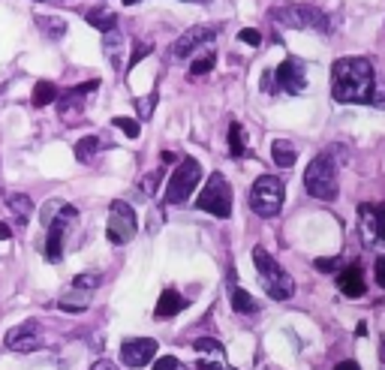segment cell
Returning <instances> with one entry per match:
<instances>
[{"instance_id":"obj_1","label":"cell","mask_w":385,"mask_h":370,"mask_svg":"<svg viewBox=\"0 0 385 370\" xmlns=\"http://www.w3.org/2000/svg\"><path fill=\"white\" fill-rule=\"evenodd\" d=\"M373 67L364 58H341L331 67V96L337 103H370Z\"/></svg>"},{"instance_id":"obj_2","label":"cell","mask_w":385,"mask_h":370,"mask_svg":"<svg viewBox=\"0 0 385 370\" xmlns=\"http://www.w3.org/2000/svg\"><path fill=\"white\" fill-rule=\"evenodd\" d=\"M253 265H256V271H259V277H262V289L274 298V301H286V298H292L295 283H292V277L283 271V265L265 247L253 250Z\"/></svg>"},{"instance_id":"obj_3","label":"cell","mask_w":385,"mask_h":370,"mask_svg":"<svg viewBox=\"0 0 385 370\" xmlns=\"http://www.w3.org/2000/svg\"><path fill=\"white\" fill-rule=\"evenodd\" d=\"M304 187L313 199L331 202L337 196V171H334V160L328 153H319L316 160H310V166L304 171Z\"/></svg>"},{"instance_id":"obj_4","label":"cell","mask_w":385,"mask_h":370,"mask_svg":"<svg viewBox=\"0 0 385 370\" xmlns=\"http://www.w3.org/2000/svg\"><path fill=\"white\" fill-rule=\"evenodd\" d=\"M196 208L205 214L220 217V220H226V217L232 214V187H229L226 175L214 171V175L208 178V184L202 187V193L196 199Z\"/></svg>"},{"instance_id":"obj_5","label":"cell","mask_w":385,"mask_h":370,"mask_svg":"<svg viewBox=\"0 0 385 370\" xmlns=\"http://www.w3.org/2000/svg\"><path fill=\"white\" fill-rule=\"evenodd\" d=\"M283 196H286V187H283V180L277 175H262L256 178V184L250 190V205L253 211L259 217H277L280 208H283Z\"/></svg>"},{"instance_id":"obj_6","label":"cell","mask_w":385,"mask_h":370,"mask_svg":"<svg viewBox=\"0 0 385 370\" xmlns=\"http://www.w3.org/2000/svg\"><path fill=\"white\" fill-rule=\"evenodd\" d=\"M274 22H280L283 27H295V31H310V27H316V31L328 33V15L322 9L310 6V3H289V6H277L271 12Z\"/></svg>"},{"instance_id":"obj_7","label":"cell","mask_w":385,"mask_h":370,"mask_svg":"<svg viewBox=\"0 0 385 370\" xmlns=\"http://www.w3.org/2000/svg\"><path fill=\"white\" fill-rule=\"evenodd\" d=\"M139 232V220H136V211L121 199H115L112 208H108V223H106V238L112 244H130Z\"/></svg>"},{"instance_id":"obj_8","label":"cell","mask_w":385,"mask_h":370,"mask_svg":"<svg viewBox=\"0 0 385 370\" xmlns=\"http://www.w3.org/2000/svg\"><path fill=\"white\" fill-rule=\"evenodd\" d=\"M202 178V162L199 160H181V166L175 169V175L169 178V187H166V205H181L187 202V199L192 196V187L199 184Z\"/></svg>"},{"instance_id":"obj_9","label":"cell","mask_w":385,"mask_h":370,"mask_svg":"<svg viewBox=\"0 0 385 370\" xmlns=\"http://www.w3.org/2000/svg\"><path fill=\"white\" fill-rule=\"evenodd\" d=\"M217 31L220 27L217 24H196V27H190V31H184L175 40V45H172V58L175 60H184V58H190L192 51L199 49V45H205V42H211L217 36Z\"/></svg>"},{"instance_id":"obj_10","label":"cell","mask_w":385,"mask_h":370,"mask_svg":"<svg viewBox=\"0 0 385 370\" xmlns=\"http://www.w3.org/2000/svg\"><path fill=\"white\" fill-rule=\"evenodd\" d=\"M274 81H277V87L289 90V94H301V90L307 87V67H304V60L286 58L277 69H274Z\"/></svg>"},{"instance_id":"obj_11","label":"cell","mask_w":385,"mask_h":370,"mask_svg":"<svg viewBox=\"0 0 385 370\" xmlns=\"http://www.w3.org/2000/svg\"><path fill=\"white\" fill-rule=\"evenodd\" d=\"M154 358H157V340H151V337H136L121 346V361L126 367H145Z\"/></svg>"},{"instance_id":"obj_12","label":"cell","mask_w":385,"mask_h":370,"mask_svg":"<svg viewBox=\"0 0 385 370\" xmlns=\"http://www.w3.org/2000/svg\"><path fill=\"white\" fill-rule=\"evenodd\" d=\"M40 343H42V337H40V325L36 322H24L6 334V346L13 352H33Z\"/></svg>"},{"instance_id":"obj_13","label":"cell","mask_w":385,"mask_h":370,"mask_svg":"<svg viewBox=\"0 0 385 370\" xmlns=\"http://www.w3.org/2000/svg\"><path fill=\"white\" fill-rule=\"evenodd\" d=\"M337 289L346 295V298H361L364 295V271L359 265H350L341 271V277H337Z\"/></svg>"},{"instance_id":"obj_14","label":"cell","mask_w":385,"mask_h":370,"mask_svg":"<svg viewBox=\"0 0 385 370\" xmlns=\"http://www.w3.org/2000/svg\"><path fill=\"white\" fill-rule=\"evenodd\" d=\"M187 307L184 301V295L178 292V289H166V292L160 295V301H157V310H154V316L157 319H172V316H178L181 310Z\"/></svg>"},{"instance_id":"obj_15","label":"cell","mask_w":385,"mask_h":370,"mask_svg":"<svg viewBox=\"0 0 385 370\" xmlns=\"http://www.w3.org/2000/svg\"><path fill=\"white\" fill-rule=\"evenodd\" d=\"M6 205H9V211H13V217H15V229H24V226L31 223V217H33V202H31V196L13 193V196L6 199Z\"/></svg>"},{"instance_id":"obj_16","label":"cell","mask_w":385,"mask_h":370,"mask_svg":"<svg viewBox=\"0 0 385 370\" xmlns=\"http://www.w3.org/2000/svg\"><path fill=\"white\" fill-rule=\"evenodd\" d=\"M359 223H361V238L368 247H373V244L379 241L377 235V220H373V205H361L359 208Z\"/></svg>"},{"instance_id":"obj_17","label":"cell","mask_w":385,"mask_h":370,"mask_svg":"<svg viewBox=\"0 0 385 370\" xmlns=\"http://www.w3.org/2000/svg\"><path fill=\"white\" fill-rule=\"evenodd\" d=\"M88 301H90V292H88V289H76V286H69V292L60 298V310L81 313V310H88Z\"/></svg>"},{"instance_id":"obj_18","label":"cell","mask_w":385,"mask_h":370,"mask_svg":"<svg viewBox=\"0 0 385 370\" xmlns=\"http://www.w3.org/2000/svg\"><path fill=\"white\" fill-rule=\"evenodd\" d=\"M85 18H88L90 27H97V31H103V33H108V31H115V27H117V15L112 12V9H106V6L90 9Z\"/></svg>"},{"instance_id":"obj_19","label":"cell","mask_w":385,"mask_h":370,"mask_svg":"<svg viewBox=\"0 0 385 370\" xmlns=\"http://www.w3.org/2000/svg\"><path fill=\"white\" fill-rule=\"evenodd\" d=\"M271 157H274V162H277L280 169H292L295 166V148L286 142V139H274V144H271Z\"/></svg>"},{"instance_id":"obj_20","label":"cell","mask_w":385,"mask_h":370,"mask_svg":"<svg viewBox=\"0 0 385 370\" xmlns=\"http://www.w3.org/2000/svg\"><path fill=\"white\" fill-rule=\"evenodd\" d=\"M229 151H232V157H244L247 153V133L238 121H232V126H229Z\"/></svg>"},{"instance_id":"obj_21","label":"cell","mask_w":385,"mask_h":370,"mask_svg":"<svg viewBox=\"0 0 385 370\" xmlns=\"http://www.w3.org/2000/svg\"><path fill=\"white\" fill-rule=\"evenodd\" d=\"M33 106L36 108H42V106H51L54 99H58V87L51 85V81H36V87H33Z\"/></svg>"},{"instance_id":"obj_22","label":"cell","mask_w":385,"mask_h":370,"mask_svg":"<svg viewBox=\"0 0 385 370\" xmlns=\"http://www.w3.org/2000/svg\"><path fill=\"white\" fill-rule=\"evenodd\" d=\"M232 307L238 313H256V310H259V304L253 301V295L244 292V289H238L235 283H232Z\"/></svg>"},{"instance_id":"obj_23","label":"cell","mask_w":385,"mask_h":370,"mask_svg":"<svg viewBox=\"0 0 385 370\" xmlns=\"http://www.w3.org/2000/svg\"><path fill=\"white\" fill-rule=\"evenodd\" d=\"M97 151H99V139H97V135H85V139L76 142V160L79 162H90Z\"/></svg>"},{"instance_id":"obj_24","label":"cell","mask_w":385,"mask_h":370,"mask_svg":"<svg viewBox=\"0 0 385 370\" xmlns=\"http://www.w3.org/2000/svg\"><path fill=\"white\" fill-rule=\"evenodd\" d=\"M192 349H196V352H208V355H214V358H220L226 352L223 343L214 340V337H199L196 343H192Z\"/></svg>"},{"instance_id":"obj_25","label":"cell","mask_w":385,"mask_h":370,"mask_svg":"<svg viewBox=\"0 0 385 370\" xmlns=\"http://www.w3.org/2000/svg\"><path fill=\"white\" fill-rule=\"evenodd\" d=\"M112 124H115L121 133H126V139H139V133H142L139 121H133V117H115Z\"/></svg>"},{"instance_id":"obj_26","label":"cell","mask_w":385,"mask_h":370,"mask_svg":"<svg viewBox=\"0 0 385 370\" xmlns=\"http://www.w3.org/2000/svg\"><path fill=\"white\" fill-rule=\"evenodd\" d=\"M36 24L45 27L49 36H63V31H67V22H63V18H36Z\"/></svg>"},{"instance_id":"obj_27","label":"cell","mask_w":385,"mask_h":370,"mask_svg":"<svg viewBox=\"0 0 385 370\" xmlns=\"http://www.w3.org/2000/svg\"><path fill=\"white\" fill-rule=\"evenodd\" d=\"M214 60H217V54H205V58L192 60L190 76H205V72H211V69H214Z\"/></svg>"},{"instance_id":"obj_28","label":"cell","mask_w":385,"mask_h":370,"mask_svg":"<svg viewBox=\"0 0 385 370\" xmlns=\"http://www.w3.org/2000/svg\"><path fill=\"white\" fill-rule=\"evenodd\" d=\"M154 106H157V90H154L148 99H136V108H139V115L145 117V121L154 115Z\"/></svg>"},{"instance_id":"obj_29","label":"cell","mask_w":385,"mask_h":370,"mask_svg":"<svg viewBox=\"0 0 385 370\" xmlns=\"http://www.w3.org/2000/svg\"><path fill=\"white\" fill-rule=\"evenodd\" d=\"M72 286H76V289H88V292H94V289L99 286V277H97V274H79L76 280H72Z\"/></svg>"},{"instance_id":"obj_30","label":"cell","mask_w":385,"mask_h":370,"mask_svg":"<svg viewBox=\"0 0 385 370\" xmlns=\"http://www.w3.org/2000/svg\"><path fill=\"white\" fill-rule=\"evenodd\" d=\"M154 51V45L151 42H136V49H133V58H130V69L136 67V63H139L142 58H148V54Z\"/></svg>"},{"instance_id":"obj_31","label":"cell","mask_w":385,"mask_h":370,"mask_svg":"<svg viewBox=\"0 0 385 370\" xmlns=\"http://www.w3.org/2000/svg\"><path fill=\"white\" fill-rule=\"evenodd\" d=\"M157 184H160V171H151V175H145L142 178V193L154 196V193H157Z\"/></svg>"},{"instance_id":"obj_32","label":"cell","mask_w":385,"mask_h":370,"mask_svg":"<svg viewBox=\"0 0 385 370\" xmlns=\"http://www.w3.org/2000/svg\"><path fill=\"white\" fill-rule=\"evenodd\" d=\"M154 370H181V361L175 355H163L154 361Z\"/></svg>"},{"instance_id":"obj_33","label":"cell","mask_w":385,"mask_h":370,"mask_svg":"<svg viewBox=\"0 0 385 370\" xmlns=\"http://www.w3.org/2000/svg\"><path fill=\"white\" fill-rule=\"evenodd\" d=\"M373 220H377V235L385 241V205H373Z\"/></svg>"},{"instance_id":"obj_34","label":"cell","mask_w":385,"mask_h":370,"mask_svg":"<svg viewBox=\"0 0 385 370\" xmlns=\"http://www.w3.org/2000/svg\"><path fill=\"white\" fill-rule=\"evenodd\" d=\"M238 40L247 42V45H259V42H262V33H259V31H253V27H244V31L238 33Z\"/></svg>"},{"instance_id":"obj_35","label":"cell","mask_w":385,"mask_h":370,"mask_svg":"<svg viewBox=\"0 0 385 370\" xmlns=\"http://www.w3.org/2000/svg\"><path fill=\"white\" fill-rule=\"evenodd\" d=\"M196 370H226L223 361H208V358H199L196 361Z\"/></svg>"},{"instance_id":"obj_36","label":"cell","mask_w":385,"mask_h":370,"mask_svg":"<svg viewBox=\"0 0 385 370\" xmlns=\"http://www.w3.org/2000/svg\"><path fill=\"white\" fill-rule=\"evenodd\" d=\"M373 271H377V280H379V286L385 289V256H379V259H377V268H373Z\"/></svg>"},{"instance_id":"obj_37","label":"cell","mask_w":385,"mask_h":370,"mask_svg":"<svg viewBox=\"0 0 385 370\" xmlns=\"http://www.w3.org/2000/svg\"><path fill=\"white\" fill-rule=\"evenodd\" d=\"M262 90H268V94L277 90V87H274V72H265V76H262Z\"/></svg>"},{"instance_id":"obj_38","label":"cell","mask_w":385,"mask_h":370,"mask_svg":"<svg viewBox=\"0 0 385 370\" xmlns=\"http://www.w3.org/2000/svg\"><path fill=\"white\" fill-rule=\"evenodd\" d=\"M90 370H117V367L112 364V361H106V358H103V361H97V364L90 367Z\"/></svg>"},{"instance_id":"obj_39","label":"cell","mask_w":385,"mask_h":370,"mask_svg":"<svg viewBox=\"0 0 385 370\" xmlns=\"http://www.w3.org/2000/svg\"><path fill=\"white\" fill-rule=\"evenodd\" d=\"M316 268H319V271H331V268H334V259H319Z\"/></svg>"},{"instance_id":"obj_40","label":"cell","mask_w":385,"mask_h":370,"mask_svg":"<svg viewBox=\"0 0 385 370\" xmlns=\"http://www.w3.org/2000/svg\"><path fill=\"white\" fill-rule=\"evenodd\" d=\"M9 235H13V226H9V223H0V241H6Z\"/></svg>"},{"instance_id":"obj_41","label":"cell","mask_w":385,"mask_h":370,"mask_svg":"<svg viewBox=\"0 0 385 370\" xmlns=\"http://www.w3.org/2000/svg\"><path fill=\"white\" fill-rule=\"evenodd\" d=\"M334 370H361V367L355 364V361H341V364H337Z\"/></svg>"},{"instance_id":"obj_42","label":"cell","mask_w":385,"mask_h":370,"mask_svg":"<svg viewBox=\"0 0 385 370\" xmlns=\"http://www.w3.org/2000/svg\"><path fill=\"white\" fill-rule=\"evenodd\" d=\"M379 364L385 370V334H382V340H379Z\"/></svg>"},{"instance_id":"obj_43","label":"cell","mask_w":385,"mask_h":370,"mask_svg":"<svg viewBox=\"0 0 385 370\" xmlns=\"http://www.w3.org/2000/svg\"><path fill=\"white\" fill-rule=\"evenodd\" d=\"M355 334H359V337H368V325L359 322V325H355Z\"/></svg>"},{"instance_id":"obj_44","label":"cell","mask_w":385,"mask_h":370,"mask_svg":"<svg viewBox=\"0 0 385 370\" xmlns=\"http://www.w3.org/2000/svg\"><path fill=\"white\" fill-rule=\"evenodd\" d=\"M178 157H175V153H172V151H163V162H166V166H169V162H175Z\"/></svg>"},{"instance_id":"obj_45","label":"cell","mask_w":385,"mask_h":370,"mask_svg":"<svg viewBox=\"0 0 385 370\" xmlns=\"http://www.w3.org/2000/svg\"><path fill=\"white\" fill-rule=\"evenodd\" d=\"M133 3H139V0H124V6H133Z\"/></svg>"}]
</instances>
